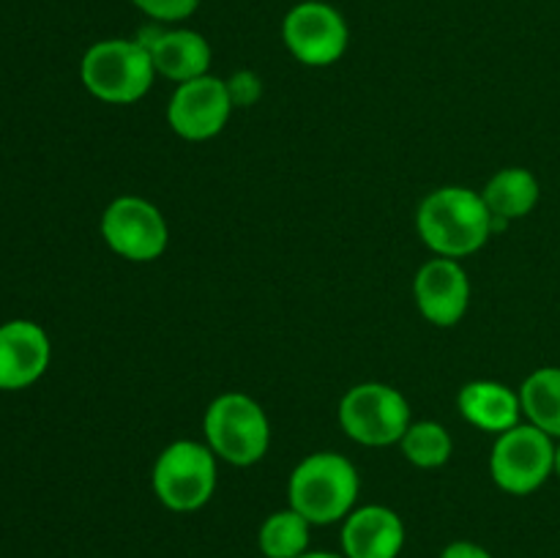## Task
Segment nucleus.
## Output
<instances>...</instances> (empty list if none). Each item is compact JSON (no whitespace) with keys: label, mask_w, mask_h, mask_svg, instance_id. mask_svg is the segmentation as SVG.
Instances as JSON below:
<instances>
[{"label":"nucleus","mask_w":560,"mask_h":558,"mask_svg":"<svg viewBox=\"0 0 560 558\" xmlns=\"http://www.w3.org/2000/svg\"><path fill=\"white\" fill-rule=\"evenodd\" d=\"M52 345L33 321H9L0 326V392H22L47 372Z\"/></svg>","instance_id":"f8f14e48"},{"label":"nucleus","mask_w":560,"mask_h":558,"mask_svg":"<svg viewBox=\"0 0 560 558\" xmlns=\"http://www.w3.org/2000/svg\"><path fill=\"white\" fill-rule=\"evenodd\" d=\"M202 432L211 452L238 468L260 463L271 446V421L262 405L244 392L219 394L208 405Z\"/></svg>","instance_id":"20e7f679"},{"label":"nucleus","mask_w":560,"mask_h":558,"mask_svg":"<svg viewBox=\"0 0 560 558\" xmlns=\"http://www.w3.org/2000/svg\"><path fill=\"white\" fill-rule=\"evenodd\" d=\"M556 476L560 479V443L556 446Z\"/></svg>","instance_id":"b1692460"},{"label":"nucleus","mask_w":560,"mask_h":558,"mask_svg":"<svg viewBox=\"0 0 560 558\" xmlns=\"http://www.w3.org/2000/svg\"><path fill=\"white\" fill-rule=\"evenodd\" d=\"M345 558H399L405 547V523L392 507L370 503L342 520Z\"/></svg>","instance_id":"4468645a"},{"label":"nucleus","mask_w":560,"mask_h":558,"mask_svg":"<svg viewBox=\"0 0 560 558\" xmlns=\"http://www.w3.org/2000/svg\"><path fill=\"white\" fill-rule=\"evenodd\" d=\"M556 474V443L545 430L520 421L492 443L490 476L509 496H530Z\"/></svg>","instance_id":"0eeeda50"},{"label":"nucleus","mask_w":560,"mask_h":558,"mask_svg":"<svg viewBox=\"0 0 560 558\" xmlns=\"http://www.w3.org/2000/svg\"><path fill=\"white\" fill-rule=\"evenodd\" d=\"M233 107L228 80L206 74L175 88L167 102V124L184 140L202 142L228 126Z\"/></svg>","instance_id":"9d476101"},{"label":"nucleus","mask_w":560,"mask_h":558,"mask_svg":"<svg viewBox=\"0 0 560 558\" xmlns=\"http://www.w3.org/2000/svg\"><path fill=\"white\" fill-rule=\"evenodd\" d=\"M312 523L293 507L271 512L257 531V545L266 558H299L310 550Z\"/></svg>","instance_id":"a211bd4d"},{"label":"nucleus","mask_w":560,"mask_h":558,"mask_svg":"<svg viewBox=\"0 0 560 558\" xmlns=\"http://www.w3.org/2000/svg\"><path fill=\"white\" fill-rule=\"evenodd\" d=\"M416 306L438 328L457 326L470 304V279L452 257H432L413 279Z\"/></svg>","instance_id":"9b49d317"},{"label":"nucleus","mask_w":560,"mask_h":558,"mask_svg":"<svg viewBox=\"0 0 560 558\" xmlns=\"http://www.w3.org/2000/svg\"><path fill=\"white\" fill-rule=\"evenodd\" d=\"M457 408L468 425L501 435L520 425L523 399H520V392L509 388L506 383L470 381L459 388Z\"/></svg>","instance_id":"2eb2a0df"},{"label":"nucleus","mask_w":560,"mask_h":558,"mask_svg":"<svg viewBox=\"0 0 560 558\" xmlns=\"http://www.w3.org/2000/svg\"><path fill=\"white\" fill-rule=\"evenodd\" d=\"M337 416L339 427L350 441L375 449L399 443L408 427L413 425L405 394L377 381H366L350 388L339 399Z\"/></svg>","instance_id":"423d86ee"},{"label":"nucleus","mask_w":560,"mask_h":558,"mask_svg":"<svg viewBox=\"0 0 560 558\" xmlns=\"http://www.w3.org/2000/svg\"><path fill=\"white\" fill-rule=\"evenodd\" d=\"M523 414L539 430L560 441V367H539L520 388Z\"/></svg>","instance_id":"f3484780"},{"label":"nucleus","mask_w":560,"mask_h":558,"mask_svg":"<svg viewBox=\"0 0 560 558\" xmlns=\"http://www.w3.org/2000/svg\"><path fill=\"white\" fill-rule=\"evenodd\" d=\"M102 239L115 255L131 263H153L167 252L170 228L151 200L137 195L115 197L102 213Z\"/></svg>","instance_id":"6e6552de"},{"label":"nucleus","mask_w":560,"mask_h":558,"mask_svg":"<svg viewBox=\"0 0 560 558\" xmlns=\"http://www.w3.org/2000/svg\"><path fill=\"white\" fill-rule=\"evenodd\" d=\"M153 22H184L197 11L200 0H131Z\"/></svg>","instance_id":"aec40b11"},{"label":"nucleus","mask_w":560,"mask_h":558,"mask_svg":"<svg viewBox=\"0 0 560 558\" xmlns=\"http://www.w3.org/2000/svg\"><path fill=\"white\" fill-rule=\"evenodd\" d=\"M359 470L345 454L315 452L301 460L288 481L290 507L312 525L342 523L359 501Z\"/></svg>","instance_id":"f03ea898"},{"label":"nucleus","mask_w":560,"mask_h":558,"mask_svg":"<svg viewBox=\"0 0 560 558\" xmlns=\"http://www.w3.org/2000/svg\"><path fill=\"white\" fill-rule=\"evenodd\" d=\"M416 230L438 257H468L492 235V213L481 191L468 186H441L421 200Z\"/></svg>","instance_id":"f257e3e1"},{"label":"nucleus","mask_w":560,"mask_h":558,"mask_svg":"<svg viewBox=\"0 0 560 558\" xmlns=\"http://www.w3.org/2000/svg\"><path fill=\"white\" fill-rule=\"evenodd\" d=\"M80 80L104 104H135L151 91L156 69L148 47L137 38H104L80 60Z\"/></svg>","instance_id":"7ed1b4c3"},{"label":"nucleus","mask_w":560,"mask_h":558,"mask_svg":"<svg viewBox=\"0 0 560 558\" xmlns=\"http://www.w3.org/2000/svg\"><path fill=\"white\" fill-rule=\"evenodd\" d=\"M282 42L299 63L323 69L348 53L350 31L345 16L323 0H304L282 20Z\"/></svg>","instance_id":"1a4fd4ad"},{"label":"nucleus","mask_w":560,"mask_h":558,"mask_svg":"<svg viewBox=\"0 0 560 558\" xmlns=\"http://www.w3.org/2000/svg\"><path fill=\"white\" fill-rule=\"evenodd\" d=\"M299 558H345V553H331V550H306Z\"/></svg>","instance_id":"5701e85b"},{"label":"nucleus","mask_w":560,"mask_h":558,"mask_svg":"<svg viewBox=\"0 0 560 558\" xmlns=\"http://www.w3.org/2000/svg\"><path fill=\"white\" fill-rule=\"evenodd\" d=\"M402 454L416 468H441L452 460L454 441L452 432L438 421H413L399 441Z\"/></svg>","instance_id":"6ab92c4d"},{"label":"nucleus","mask_w":560,"mask_h":558,"mask_svg":"<svg viewBox=\"0 0 560 558\" xmlns=\"http://www.w3.org/2000/svg\"><path fill=\"white\" fill-rule=\"evenodd\" d=\"M228 91L235 107H249V104H255L257 96L262 93L260 77L252 74V71H235L228 80Z\"/></svg>","instance_id":"412c9836"},{"label":"nucleus","mask_w":560,"mask_h":558,"mask_svg":"<svg viewBox=\"0 0 560 558\" xmlns=\"http://www.w3.org/2000/svg\"><path fill=\"white\" fill-rule=\"evenodd\" d=\"M217 454L208 443L180 438L162 449L151 470V487L170 512L189 514L206 507L217 492Z\"/></svg>","instance_id":"39448f33"},{"label":"nucleus","mask_w":560,"mask_h":558,"mask_svg":"<svg viewBox=\"0 0 560 558\" xmlns=\"http://www.w3.org/2000/svg\"><path fill=\"white\" fill-rule=\"evenodd\" d=\"M487 208L495 219L501 222H514V219H523L539 206L541 186L530 170L525 167H506L498 170L487 186L481 189Z\"/></svg>","instance_id":"dca6fc26"},{"label":"nucleus","mask_w":560,"mask_h":558,"mask_svg":"<svg viewBox=\"0 0 560 558\" xmlns=\"http://www.w3.org/2000/svg\"><path fill=\"white\" fill-rule=\"evenodd\" d=\"M441 558H492V553L487 550V547L476 545V542L459 539V542H452V545L443 547Z\"/></svg>","instance_id":"4be33fe9"},{"label":"nucleus","mask_w":560,"mask_h":558,"mask_svg":"<svg viewBox=\"0 0 560 558\" xmlns=\"http://www.w3.org/2000/svg\"><path fill=\"white\" fill-rule=\"evenodd\" d=\"M142 47H148L156 74L167 77L173 82H189L197 77H206L211 69V44L202 33L189 27H153L137 36Z\"/></svg>","instance_id":"ddd939ff"}]
</instances>
